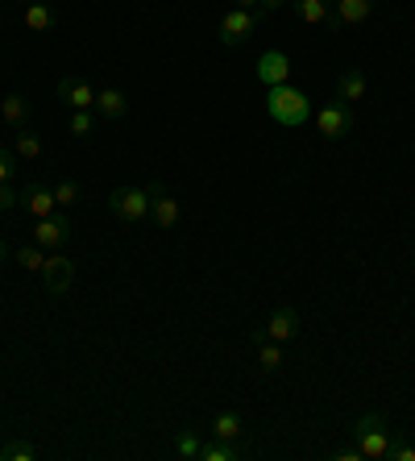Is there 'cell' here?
Instances as JSON below:
<instances>
[{
    "label": "cell",
    "mask_w": 415,
    "mask_h": 461,
    "mask_svg": "<svg viewBox=\"0 0 415 461\" xmlns=\"http://www.w3.org/2000/svg\"><path fill=\"white\" fill-rule=\"evenodd\" d=\"M283 5H287V0H257V13H262V17H266V13L283 9Z\"/></svg>",
    "instance_id": "31"
},
{
    "label": "cell",
    "mask_w": 415,
    "mask_h": 461,
    "mask_svg": "<svg viewBox=\"0 0 415 461\" xmlns=\"http://www.w3.org/2000/svg\"><path fill=\"white\" fill-rule=\"evenodd\" d=\"M266 113L283 129H303L311 117V96L295 84H275L266 87Z\"/></svg>",
    "instance_id": "1"
},
{
    "label": "cell",
    "mask_w": 415,
    "mask_h": 461,
    "mask_svg": "<svg viewBox=\"0 0 415 461\" xmlns=\"http://www.w3.org/2000/svg\"><path fill=\"white\" fill-rule=\"evenodd\" d=\"M383 461H415V449L407 440H394V432H391V449H386Z\"/></svg>",
    "instance_id": "28"
},
{
    "label": "cell",
    "mask_w": 415,
    "mask_h": 461,
    "mask_svg": "<svg viewBox=\"0 0 415 461\" xmlns=\"http://www.w3.org/2000/svg\"><path fill=\"white\" fill-rule=\"evenodd\" d=\"M71 237H75V225L67 212H50L33 225V246H42V249H63Z\"/></svg>",
    "instance_id": "6"
},
{
    "label": "cell",
    "mask_w": 415,
    "mask_h": 461,
    "mask_svg": "<svg viewBox=\"0 0 415 461\" xmlns=\"http://www.w3.org/2000/svg\"><path fill=\"white\" fill-rule=\"evenodd\" d=\"M13 150H17V158H25V162L42 158V133H38V129H30V125H22V129H17Z\"/></svg>",
    "instance_id": "19"
},
{
    "label": "cell",
    "mask_w": 415,
    "mask_h": 461,
    "mask_svg": "<svg viewBox=\"0 0 415 461\" xmlns=\"http://www.w3.org/2000/svg\"><path fill=\"white\" fill-rule=\"evenodd\" d=\"M241 432H245L241 411H221V416L212 420V437L216 440H241Z\"/></svg>",
    "instance_id": "20"
},
{
    "label": "cell",
    "mask_w": 415,
    "mask_h": 461,
    "mask_svg": "<svg viewBox=\"0 0 415 461\" xmlns=\"http://www.w3.org/2000/svg\"><path fill=\"white\" fill-rule=\"evenodd\" d=\"M365 92H370V79H365L362 67H345L341 79H337V96L353 104V100H365Z\"/></svg>",
    "instance_id": "15"
},
{
    "label": "cell",
    "mask_w": 415,
    "mask_h": 461,
    "mask_svg": "<svg viewBox=\"0 0 415 461\" xmlns=\"http://www.w3.org/2000/svg\"><path fill=\"white\" fill-rule=\"evenodd\" d=\"M96 125H100V117H96V108H75L71 113V133L75 138H92V133H96Z\"/></svg>",
    "instance_id": "24"
},
{
    "label": "cell",
    "mask_w": 415,
    "mask_h": 461,
    "mask_svg": "<svg viewBox=\"0 0 415 461\" xmlns=\"http://www.w3.org/2000/svg\"><path fill=\"white\" fill-rule=\"evenodd\" d=\"M257 370H262V375H278V370H283V349H278V341H270V337L257 341Z\"/></svg>",
    "instance_id": "21"
},
{
    "label": "cell",
    "mask_w": 415,
    "mask_h": 461,
    "mask_svg": "<svg viewBox=\"0 0 415 461\" xmlns=\"http://www.w3.org/2000/svg\"><path fill=\"white\" fill-rule=\"evenodd\" d=\"M50 187H54V204L63 208V212H67V208H75L79 200H84V187H79L75 179H54Z\"/></svg>",
    "instance_id": "23"
},
{
    "label": "cell",
    "mask_w": 415,
    "mask_h": 461,
    "mask_svg": "<svg viewBox=\"0 0 415 461\" xmlns=\"http://www.w3.org/2000/svg\"><path fill=\"white\" fill-rule=\"evenodd\" d=\"M179 216H183L179 200H175L162 183H149V221H154L158 229H175L179 225Z\"/></svg>",
    "instance_id": "7"
},
{
    "label": "cell",
    "mask_w": 415,
    "mask_h": 461,
    "mask_svg": "<svg viewBox=\"0 0 415 461\" xmlns=\"http://www.w3.org/2000/svg\"><path fill=\"white\" fill-rule=\"evenodd\" d=\"M129 113V96L121 87H100L96 92V117L100 121H121Z\"/></svg>",
    "instance_id": "14"
},
{
    "label": "cell",
    "mask_w": 415,
    "mask_h": 461,
    "mask_svg": "<svg viewBox=\"0 0 415 461\" xmlns=\"http://www.w3.org/2000/svg\"><path fill=\"white\" fill-rule=\"evenodd\" d=\"M311 117H316V133L324 141H345L353 133V108L345 104L341 96H332L329 104H320Z\"/></svg>",
    "instance_id": "3"
},
{
    "label": "cell",
    "mask_w": 415,
    "mask_h": 461,
    "mask_svg": "<svg viewBox=\"0 0 415 461\" xmlns=\"http://www.w3.org/2000/svg\"><path fill=\"white\" fill-rule=\"evenodd\" d=\"M54 25H59V13H54L46 0H30V5H25V30L46 33V30H54Z\"/></svg>",
    "instance_id": "16"
},
{
    "label": "cell",
    "mask_w": 415,
    "mask_h": 461,
    "mask_svg": "<svg viewBox=\"0 0 415 461\" xmlns=\"http://www.w3.org/2000/svg\"><path fill=\"white\" fill-rule=\"evenodd\" d=\"M22 208L33 216V221L50 216L54 208H59V204H54V187H46V183H30V187L22 192Z\"/></svg>",
    "instance_id": "13"
},
{
    "label": "cell",
    "mask_w": 415,
    "mask_h": 461,
    "mask_svg": "<svg viewBox=\"0 0 415 461\" xmlns=\"http://www.w3.org/2000/svg\"><path fill=\"white\" fill-rule=\"evenodd\" d=\"M13 171H17V150H9V146H0V183H9Z\"/></svg>",
    "instance_id": "29"
},
{
    "label": "cell",
    "mask_w": 415,
    "mask_h": 461,
    "mask_svg": "<svg viewBox=\"0 0 415 461\" xmlns=\"http://www.w3.org/2000/svg\"><path fill=\"white\" fill-rule=\"evenodd\" d=\"M17 204H22V195L13 192V183H0V212H13Z\"/></svg>",
    "instance_id": "30"
},
{
    "label": "cell",
    "mask_w": 415,
    "mask_h": 461,
    "mask_svg": "<svg viewBox=\"0 0 415 461\" xmlns=\"http://www.w3.org/2000/svg\"><path fill=\"white\" fill-rule=\"evenodd\" d=\"M5 258H9V249H5V241H0V262H5Z\"/></svg>",
    "instance_id": "33"
},
{
    "label": "cell",
    "mask_w": 415,
    "mask_h": 461,
    "mask_svg": "<svg viewBox=\"0 0 415 461\" xmlns=\"http://www.w3.org/2000/svg\"><path fill=\"white\" fill-rule=\"evenodd\" d=\"M75 283V258L67 254H50L42 267V287L50 291V295H67Z\"/></svg>",
    "instance_id": "8"
},
{
    "label": "cell",
    "mask_w": 415,
    "mask_h": 461,
    "mask_svg": "<svg viewBox=\"0 0 415 461\" xmlns=\"http://www.w3.org/2000/svg\"><path fill=\"white\" fill-rule=\"evenodd\" d=\"M108 212L117 216L121 225L149 221V187H117V192L108 195Z\"/></svg>",
    "instance_id": "4"
},
{
    "label": "cell",
    "mask_w": 415,
    "mask_h": 461,
    "mask_svg": "<svg viewBox=\"0 0 415 461\" xmlns=\"http://www.w3.org/2000/svg\"><path fill=\"white\" fill-rule=\"evenodd\" d=\"M241 453V440H212V445L200 449V461H237Z\"/></svg>",
    "instance_id": "22"
},
{
    "label": "cell",
    "mask_w": 415,
    "mask_h": 461,
    "mask_svg": "<svg viewBox=\"0 0 415 461\" xmlns=\"http://www.w3.org/2000/svg\"><path fill=\"white\" fill-rule=\"evenodd\" d=\"M33 457H38V449L30 440H5L0 445V461H33Z\"/></svg>",
    "instance_id": "26"
},
{
    "label": "cell",
    "mask_w": 415,
    "mask_h": 461,
    "mask_svg": "<svg viewBox=\"0 0 415 461\" xmlns=\"http://www.w3.org/2000/svg\"><path fill=\"white\" fill-rule=\"evenodd\" d=\"M329 30H341V25H362L374 13V0H329Z\"/></svg>",
    "instance_id": "11"
},
{
    "label": "cell",
    "mask_w": 415,
    "mask_h": 461,
    "mask_svg": "<svg viewBox=\"0 0 415 461\" xmlns=\"http://www.w3.org/2000/svg\"><path fill=\"white\" fill-rule=\"evenodd\" d=\"M257 25H262V13L257 9H229L221 17V42L224 46H245L249 42V38H254V30Z\"/></svg>",
    "instance_id": "5"
},
{
    "label": "cell",
    "mask_w": 415,
    "mask_h": 461,
    "mask_svg": "<svg viewBox=\"0 0 415 461\" xmlns=\"http://www.w3.org/2000/svg\"><path fill=\"white\" fill-rule=\"evenodd\" d=\"M303 333V316H299L291 303H278L275 312H270V321H266V337L270 341H295V337Z\"/></svg>",
    "instance_id": "9"
},
{
    "label": "cell",
    "mask_w": 415,
    "mask_h": 461,
    "mask_svg": "<svg viewBox=\"0 0 415 461\" xmlns=\"http://www.w3.org/2000/svg\"><path fill=\"white\" fill-rule=\"evenodd\" d=\"M200 449H203V440L195 429H183L179 437H175V453H179L183 461H200Z\"/></svg>",
    "instance_id": "25"
},
{
    "label": "cell",
    "mask_w": 415,
    "mask_h": 461,
    "mask_svg": "<svg viewBox=\"0 0 415 461\" xmlns=\"http://www.w3.org/2000/svg\"><path fill=\"white\" fill-rule=\"evenodd\" d=\"M0 117L9 121L13 129H22V125H30V100L22 96V92H9V96L0 100Z\"/></svg>",
    "instance_id": "18"
},
{
    "label": "cell",
    "mask_w": 415,
    "mask_h": 461,
    "mask_svg": "<svg viewBox=\"0 0 415 461\" xmlns=\"http://www.w3.org/2000/svg\"><path fill=\"white\" fill-rule=\"evenodd\" d=\"M13 262L22 270H42L46 267V249L42 246H22L17 254H13Z\"/></svg>",
    "instance_id": "27"
},
{
    "label": "cell",
    "mask_w": 415,
    "mask_h": 461,
    "mask_svg": "<svg viewBox=\"0 0 415 461\" xmlns=\"http://www.w3.org/2000/svg\"><path fill=\"white\" fill-rule=\"evenodd\" d=\"M54 96L63 100L71 113H75V108H96V87L87 84V79H79V76H63V79H59Z\"/></svg>",
    "instance_id": "10"
},
{
    "label": "cell",
    "mask_w": 415,
    "mask_h": 461,
    "mask_svg": "<svg viewBox=\"0 0 415 461\" xmlns=\"http://www.w3.org/2000/svg\"><path fill=\"white\" fill-rule=\"evenodd\" d=\"M237 9H257V0H237Z\"/></svg>",
    "instance_id": "32"
},
{
    "label": "cell",
    "mask_w": 415,
    "mask_h": 461,
    "mask_svg": "<svg viewBox=\"0 0 415 461\" xmlns=\"http://www.w3.org/2000/svg\"><path fill=\"white\" fill-rule=\"evenodd\" d=\"M0 5H5V0H0Z\"/></svg>",
    "instance_id": "34"
},
{
    "label": "cell",
    "mask_w": 415,
    "mask_h": 461,
    "mask_svg": "<svg viewBox=\"0 0 415 461\" xmlns=\"http://www.w3.org/2000/svg\"><path fill=\"white\" fill-rule=\"evenodd\" d=\"M291 13H295L299 22H308V25H329V0H287Z\"/></svg>",
    "instance_id": "17"
},
{
    "label": "cell",
    "mask_w": 415,
    "mask_h": 461,
    "mask_svg": "<svg viewBox=\"0 0 415 461\" xmlns=\"http://www.w3.org/2000/svg\"><path fill=\"white\" fill-rule=\"evenodd\" d=\"M257 79L266 87L275 84H291V54L287 50H266L257 59Z\"/></svg>",
    "instance_id": "12"
},
{
    "label": "cell",
    "mask_w": 415,
    "mask_h": 461,
    "mask_svg": "<svg viewBox=\"0 0 415 461\" xmlns=\"http://www.w3.org/2000/svg\"><path fill=\"white\" fill-rule=\"evenodd\" d=\"M353 445L362 449L365 461H383L391 449V424H386V411H362L353 420Z\"/></svg>",
    "instance_id": "2"
}]
</instances>
